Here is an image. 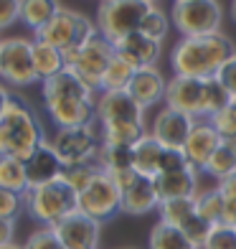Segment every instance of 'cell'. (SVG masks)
Instances as JSON below:
<instances>
[{
  "instance_id": "27",
  "label": "cell",
  "mask_w": 236,
  "mask_h": 249,
  "mask_svg": "<svg viewBox=\"0 0 236 249\" xmlns=\"http://www.w3.org/2000/svg\"><path fill=\"white\" fill-rule=\"evenodd\" d=\"M148 249H193V244L185 239V234L178 229V226H170V224H165V221H157L152 229H150Z\"/></svg>"
},
{
  "instance_id": "9",
  "label": "cell",
  "mask_w": 236,
  "mask_h": 249,
  "mask_svg": "<svg viewBox=\"0 0 236 249\" xmlns=\"http://www.w3.org/2000/svg\"><path fill=\"white\" fill-rule=\"evenodd\" d=\"M170 20L183 36H211L221 31L223 10L219 0H188L173 3Z\"/></svg>"
},
{
  "instance_id": "35",
  "label": "cell",
  "mask_w": 236,
  "mask_h": 249,
  "mask_svg": "<svg viewBox=\"0 0 236 249\" xmlns=\"http://www.w3.org/2000/svg\"><path fill=\"white\" fill-rule=\"evenodd\" d=\"M203 89H206V115L208 117H213L216 112L226 109L231 105V94L221 87V82H219L216 76L203 79Z\"/></svg>"
},
{
  "instance_id": "51",
  "label": "cell",
  "mask_w": 236,
  "mask_h": 249,
  "mask_svg": "<svg viewBox=\"0 0 236 249\" xmlns=\"http://www.w3.org/2000/svg\"><path fill=\"white\" fill-rule=\"evenodd\" d=\"M145 3H150V5H155V3H157V0H145Z\"/></svg>"
},
{
  "instance_id": "39",
  "label": "cell",
  "mask_w": 236,
  "mask_h": 249,
  "mask_svg": "<svg viewBox=\"0 0 236 249\" xmlns=\"http://www.w3.org/2000/svg\"><path fill=\"white\" fill-rule=\"evenodd\" d=\"M20 211H26L23 196L13 194V191H8V188H0V219L16 221Z\"/></svg>"
},
{
  "instance_id": "32",
  "label": "cell",
  "mask_w": 236,
  "mask_h": 249,
  "mask_svg": "<svg viewBox=\"0 0 236 249\" xmlns=\"http://www.w3.org/2000/svg\"><path fill=\"white\" fill-rule=\"evenodd\" d=\"M170 16L165 13L163 8H157V5H150V10L145 13V18H142V23H140V33L142 36H148V38H152V41H157V43H163L165 38H168V33H170Z\"/></svg>"
},
{
  "instance_id": "50",
  "label": "cell",
  "mask_w": 236,
  "mask_h": 249,
  "mask_svg": "<svg viewBox=\"0 0 236 249\" xmlns=\"http://www.w3.org/2000/svg\"><path fill=\"white\" fill-rule=\"evenodd\" d=\"M231 109H234V112H236V97H234V99H231Z\"/></svg>"
},
{
  "instance_id": "38",
  "label": "cell",
  "mask_w": 236,
  "mask_h": 249,
  "mask_svg": "<svg viewBox=\"0 0 236 249\" xmlns=\"http://www.w3.org/2000/svg\"><path fill=\"white\" fill-rule=\"evenodd\" d=\"M23 249H64V244L59 242V236L51 226H41V229L28 234Z\"/></svg>"
},
{
  "instance_id": "46",
  "label": "cell",
  "mask_w": 236,
  "mask_h": 249,
  "mask_svg": "<svg viewBox=\"0 0 236 249\" xmlns=\"http://www.w3.org/2000/svg\"><path fill=\"white\" fill-rule=\"evenodd\" d=\"M223 224H229L236 229V198L226 201V209H223Z\"/></svg>"
},
{
  "instance_id": "14",
  "label": "cell",
  "mask_w": 236,
  "mask_h": 249,
  "mask_svg": "<svg viewBox=\"0 0 236 249\" xmlns=\"http://www.w3.org/2000/svg\"><path fill=\"white\" fill-rule=\"evenodd\" d=\"M196 120L183 115L178 109H170V107H163L160 112L155 115L152 124H150V135L163 145V148H175V150H183V145L188 140L190 130H193Z\"/></svg>"
},
{
  "instance_id": "24",
  "label": "cell",
  "mask_w": 236,
  "mask_h": 249,
  "mask_svg": "<svg viewBox=\"0 0 236 249\" xmlns=\"http://www.w3.org/2000/svg\"><path fill=\"white\" fill-rule=\"evenodd\" d=\"M148 135L145 122H109L99 124V140L107 145H122V148H132L140 138Z\"/></svg>"
},
{
  "instance_id": "13",
  "label": "cell",
  "mask_w": 236,
  "mask_h": 249,
  "mask_svg": "<svg viewBox=\"0 0 236 249\" xmlns=\"http://www.w3.org/2000/svg\"><path fill=\"white\" fill-rule=\"evenodd\" d=\"M53 231L59 236V242L64 244V249H97L102 224L89 219L82 211H74L64 221L56 224Z\"/></svg>"
},
{
  "instance_id": "1",
  "label": "cell",
  "mask_w": 236,
  "mask_h": 249,
  "mask_svg": "<svg viewBox=\"0 0 236 249\" xmlns=\"http://www.w3.org/2000/svg\"><path fill=\"white\" fill-rule=\"evenodd\" d=\"M41 97H43V107H46L51 122L56 124V130L94 124L97 120L94 92L69 69L41 82Z\"/></svg>"
},
{
  "instance_id": "28",
  "label": "cell",
  "mask_w": 236,
  "mask_h": 249,
  "mask_svg": "<svg viewBox=\"0 0 236 249\" xmlns=\"http://www.w3.org/2000/svg\"><path fill=\"white\" fill-rule=\"evenodd\" d=\"M223 209H226V198H223V194L219 191V186L196 194V213L203 216L206 221H211L213 226L223 221Z\"/></svg>"
},
{
  "instance_id": "3",
  "label": "cell",
  "mask_w": 236,
  "mask_h": 249,
  "mask_svg": "<svg viewBox=\"0 0 236 249\" xmlns=\"http://www.w3.org/2000/svg\"><path fill=\"white\" fill-rule=\"evenodd\" d=\"M46 140V130L33 107L20 94H13L0 115V155L28 160Z\"/></svg>"
},
{
  "instance_id": "36",
  "label": "cell",
  "mask_w": 236,
  "mask_h": 249,
  "mask_svg": "<svg viewBox=\"0 0 236 249\" xmlns=\"http://www.w3.org/2000/svg\"><path fill=\"white\" fill-rule=\"evenodd\" d=\"M211 229H213V224L206 221L203 216H198V213H193V216H190V219L181 226V231L185 234V239L193 244V249H203Z\"/></svg>"
},
{
  "instance_id": "17",
  "label": "cell",
  "mask_w": 236,
  "mask_h": 249,
  "mask_svg": "<svg viewBox=\"0 0 236 249\" xmlns=\"http://www.w3.org/2000/svg\"><path fill=\"white\" fill-rule=\"evenodd\" d=\"M165 89H168V79L163 76V71L157 66H145V69L135 71V76L130 79L125 92L142 109H150L157 102H165Z\"/></svg>"
},
{
  "instance_id": "15",
  "label": "cell",
  "mask_w": 236,
  "mask_h": 249,
  "mask_svg": "<svg viewBox=\"0 0 236 249\" xmlns=\"http://www.w3.org/2000/svg\"><path fill=\"white\" fill-rule=\"evenodd\" d=\"M221 145V138L216 127L211 124V120H196L193 130H190L188 140L183 145V155L190 168H196L198 173H203L206 163L211 160V155L216 153V148Z\"/></svg>"
},
{
  "instance_id": "41",
  "label": "cell",
  "mask_w": 236,
  "mask_h": 249,
  "mask_svg": "<svg viewBox=\"0 0 236 249\" xmlns=\"http://www.w3.org/2000/svg\"><path fill=\"white\" fill-rule=\"evenodd\" d=\"M188 160H185V155L183 150H175V148H165L163 150V158H160V173H175V171H185ZM157 173V176H160Z\"/></svg>"
},
{
  "instance_id": "22",
  "label": "cell",
  "mask_w": 236,
  "mask_h": 249,
  "mask_svg": "<svg viewBox=\"0 0 236 249\" xmlns=\"http://www.w3.org/2000/svg\"><path fill=\"white\" fill-rule=\"evenodd\" d=\"M163 145L157 142L152 135L148 132L145 138H140L132 145V168L137 176L145 178H155L160 173V158H163Z\"/></svg>"
},
{
  "instance_id": "11",
  "label": "cell",
  "mask_w": 236,
  "mask_h": 249,
  "mask_svg": "<svg viewBox=\"0 0 236 249\" xmlns=\"http://www.w3.org/2000/svg\"><path fill=\"white\" fill-rule=\"evenodd\" d=\"M76 211H82L89 219L104 224L115 216V213H122V191L115 186V180H112L104 171H99L92 183L79 194Z\"/></svg>"
},
{
  "instance_id": "34",
  "label": "cell",
  "mask_w": 236,
  "mask_h": 249,
  "mask_svg": "<svg viewBox=\"0 0 236 249\" xmlns=\"http://www.w3.org/2000/svg\"><path fill=\"white\" fill-rule=\"evenodd\" d=\"M99 173V165L97 160L94 163H79V165H66L64 171H61V180L66 186H71L76 191V196L82 194V191L92 183L94 176Z\"/></svg>"
},
{
  "instance_id": "10",
  "label": "cell",
  "mask_w": 236,
  "mask_h": 249,
  "mask_svg": "<svg viewBox=\"0 0 236 249\" xmlns=\"http://www.w3.org/2000/svg\"><path fill=\"white\" fill-rule=\"evenodd\" d=\"M99 132L94 124H82V127H61L53 132L51 148L59 155L61 165H79V163H94L99 153Z\"/></svg>"
},
{
  "instance_id": "4",
  "label": "cell",
  "mask_w": 236,
  "mask_h": 249,
  "mask_svg": "<svg viewBox=\"0 0 236 249\" xmlns=\"http://www.w3.org/2000/svg\"><path fill=\"white\" fill-rule=\"evenodd\" d=\"M76 191L71 186H66L61 178L43 183L36 188H28L23 194V203H26V213L41 226H53L64 221L69 213L76 211Z\"/></svg>"
},
{
  "instance_id": "12",
  "label": "cell",
  "mask_w": 236,
  "mask_h": 249,
  "mask_svg": "<svg viewBox=\"0 0 236 249\" xmlns=\"http://www.w3.org/2000/svg\"><path fill=\"white\" fill-rule=\"evenodd\" d=\"M165 107L178 109L193 120H208L203 79L173 74V79H168V89H165Z\"/></svg>"
},
{
  "instance_id": "49",
  "label": "cell",
  "mask_w": 236,
  "mask_h": 249,
  "mask_svg": "<svg viewBox=\"0 0 236 249\" xmlns=\"http://www.w3.org/2000/svg\"><path fill=\"white\" fill-rule=\"evenodd\" d=\"M0 249H23V244H16V242H13V244H8V247H0Z\"/></svg>"
},
{
  "instance_id": "47",
  "label": "cell",
  "mask_w": 236,
  "mask_h": 249,
  "mask_svg": "<svg viewBox=\"0 0 236 249\" xmlns=\"http://www.w3.org/2000/svg\"><path fill=\"white\" fill-rule=\"evenodd\" d=\"M10 97H13V92H10V87H5L3 82H0V115L5 112V107H8Z\"/></svg>"
},
{
  "instance_id": "21",
  "label": "cell",
  "mask_w": 236,
  "mask_h": 249,
  "mask_svg": "<svg viewBox=\"0 0 236 249\" xmlns=\"http://www.w3.org/2000/svg\"><path fill=\"white\" fill-rule=\"evenodd\" d=\"M160 206V196L155 191L152 178L137 176V180L122 191V213H130V216H145V213L155 211Z\"/></svg>"
},
{
  "instance_id": "6",
  "label": "cell",
  "mask_w": 236,
  "mask_h": 249,
  "mask_svg": "<svg viewBox=\"0 0 236 249\" xmlns=\"http://www.w3.org/2000/svg\"><path fill=\"white\" fill-rule=\"evenodd\" d=\"M97 23L89 16L79 13V10H71V8H59L46 26L41 31H36L33 36L38 41H46L51 43L53 49L59 51H71V49H79L84 46L89 38L97 36Z\"/></svg>"
},
{
  "instance_id": "26",
  "label": "cell",
  "mask_w": 236,
  "mask_h": 249,
  "mask_svg": "<svg viewBox=\"0 0 236 249\" xmlns=\"http://www.w3.org/2000/svg\"><path fill=\"white\" fill-rule=\"evenodd\" d=\"M0 188H8L13 194L23 196L28 191V176H26V160L10 155H0Z\"/></svg>"
},
{
  "instance_id": "29",
  "label": "cell",
  "mask_w": 236,
  "mask_h": 249,
  "mask_svg": "<svg viewBox=\"0 0 236 249\" xmlns=\"http://www.w3.org/2000/svg\"><path fill=\"white\" fill-rule=\"evenodd\" d=\"M135 71L137 69H135L132 64H127L115 51V56H112V61H109L107 71H104V79H102V92H125L130 79L135 76Z\"/></svg>"
},
{
  "instance_id": "52",
  "label": "cell",
  "mask_w": 236,
  "mask_h": 249,
  "mask_svg": "<svg viewBox=\"0 0 236 249\" xmlns=\"http://www.w3.org/2000/svg\"><path fill=\"white\" fill-rule=\"evenodd\" d=\"M173 3H188V0H173Z\"/></svg>"
},
{
  "instance_id": "31",
  "label": "cell",
  "mask_w": 236,
  "mask_h": 249,
  "mask_svg": "<svg viewBox=\"0 0 236 249\" xmlns=\"http://www.w3.org/2000/svg\"><path fill=\"white\" fill-rule=\"evenodd\" d=\"M157 213H160V221L170 224V226H181L196 213V196L190 198H170V201H160L157 206Z\"/></svg>"
},
{
  "instance_id": "33",
  "label": "cell",
  "mask_w": 236,
  "mask_h": 249,
  "mask_svg": "<svg viewBox=\"0 0 236 249\" xmlns=\"http://www.w3.org/2000/svg\"><path fill=\"white\" fill-rule=\"evenodd\" d=\"M203 173H208L213 180H216V183H219V180H223V178H229L231 173H236V153L221 142L219 148H216V153L211 155V160L206 163Z\"/></svg>"
},
{
  "instance_id": "20",
  "label": "cell",
  "mask_w": 236,
  "mask_h": 249,
  "mask_svg": "<svg viewBox=\"0 0 236 249\" xmlns=\"http://www.w3.org/2000/svg\"><path fill=\"white\" fill-rule=\"evenodd\" d=\"M152 183L160 201L190 198L198 194V171L196 168H185V171H175V173H160L152 178Z\"/></svg>"
},
{
  "instance_id": "37",
  "label": "cell",
  "mask_w": 236,
  "mask_h": 249,
  "mask_svg": "<svg viewBox=\"0 0 236 249\" xmlns=\"http://www.w3.org/2000/svg\"><path fill=\"white\" fill-rule=\"evenodd\" d=\"M203 249H236V229L229 224H216L208 234Z\"/></svg>"
},
{
  "instance_id": "42",
  "label": "cell",
  "mask_w": 236,
  "mask_h": 249,
  "mask_svg": "<svg viewBox=\"0 0 236 249\" xmlns=\"http://www.w3.org/2000/svg\"><path fill=\"white\" fill-rule=\"evenodd\" d=\"M216 79L221 82V87L226 89V92L231 94V99L236 97V53L231 56V59L226 61L219 69V74H216Z\"/></svg>"
},
{
  "instance_id": "5",
  "label": "cell",
  "mask_w": 236,
  "mask_h": 249,
  "mask_svg": "<svg viewBox=\"0 0 236 249\" xmlns=\"http://www.w3.org/2000/svg\"><path fill=\"white\" fill-rule=\"evenodd\" d=\"M148 10H150V3H145V0H99L94 23H97L99 36L115 46L125 36L140 28Z\"/></svg>"
},
{
  "instance_id": "16",
  "label": "cell",
  "mask_w": 236,
  "mask_h": 249,
  "mask_svg": "<svg viewBox=\"0 0 236 249\" xmlns=\"http://www.w3.org/2000/svg\"><path fill=\"white\" fill-rule=\"evenodd\" d=\"M97 122H145V109L127 92H102L97 97Z\"/></svg>"
},
{
  "instance_id": "19",
  "label": "cell",
  "mask_w": 236,
  "mask_h": 249,
  "mask_svg": "<svg viewBox=\"0 0 236 249\" xmlns=\"http://www.w3.org/2000/svg\"><path fill=\"white\" fill-rule=\"evenodd\" d=\"M64 165L59 160V155L53 153L51 140H46L41 148L33 153L26 160V176H28V188H36L43 183H51V180L61 178Z\"/></svg>"
},
{
  "instance_id": "7",
  "label": "cell",
  "mask_w": 236,
  "mask_h": 249,
  "mask_svg": "<svg viewBox=\"0 0 236 249\" xmlns=\"http://www.w3.org/2000/svg\"><path fill=\"white\" fill-rule=\"evenodd\" d=\"M112 56H115V46L97 33L84 46L64 51V61H66V69L74 71L92 92H102V79Z\"/></svg>"
},
{
  "instance_id": "44",
  "label": "cell",
  "mask_w": 236,
  "mask_h": 249,
  "mask_svg": "<svg viewBox=\"0 0 236 249\" xmlns=\"http://www.w3.org/2000/svg\"><path fill=\"white\" fill-rule=\"evenodd\" d=\"M13 234H16V221L0 219V247L13 244Z\"/></svg>"
},
{
  "instance_id": "48",
  "label": "cell",
  "mask_w": 236,
  "mask_h": 249,
  "mask_svg": "<svg viewBox=\"0 0 236 249\" xmlns=\"http://www.w3.org/2000/svg\"><path fill=\"white\" fill-rule=\"evenodd\" d=\"M229 10H231V18H234V23H236V0H231V8Z\"/></svg>"
},
{
  "instance_id": "45",
  "label": "cell",
  "mask_w": 236,
  "mask_h": 249,
  "mask_svg": "<svg viewBox=\"0 0 236 249\" xmlns=\"http://www.w3.org/2000/svg\"><path fill=\"white\" fill-rule=\"evenodd\" d=\"M219 191L223 194V198L226 201H231V198H236V173H231L229 178H223V180H219Z\"/></svg>"
},
{
  "instance_id": "40",
  "label": "cell",
  "mask_w": 236,
  "mask_h": 249,
  "mask_svg": "<svg viewBox=\"0 0 236 249\" xmlns=\"http://www.w3.org/2000/svg\"><path fill=\"white\" fill-rule=\"evenodd\" d=\"M208 120H211L213 127H216V132H219L221 140H226V138H231V135H236V112L231 109V105H229L226 109L216 112V115L208 117Z\"/></svg>"
},
{
  "instance_id": "2",
  "label": "cell",
  "mask_w": 236,
  "mask_h": 249,
  "mask_svg": "<svg viewBox=\"0 0 236 249\" xmlns=\"http://www.w3.org/2000/svg\"><path fill=\"white\" fill-rule=\"evenodd\" d=\"M234 53V41L221 31L211 36H183L170 51V66L175 76L208 79L216 76Z\"/></svg>"
},
{
  "instance_id": "8",
  "label": "cell",
  "mask_w": 236,
  "mask_h": 249,
  "mask_svg": "<svg viewBox=\"0 0 236 249\" xmlns=\"http://www.w3.org/2000/svg\"><path fill=\"white\" fill-rule=\"evenodd\" d=\"M0 82L5 87L26 89L41 82L36 69H33L31 56V41L28 38H3L0 41Z\"/></svg>"
},
{
  "instance_id": "43",
  "label": "cell",
  "mask_w": 236,
  "mask_h": 249,
  "mask_svg": "<svg viewBox=\"0 0 236 249\" xmlns=\"http://www.w3.org/2000/svg\"><path fill=\"white\" fill-rule=\"evenodd\" d=\"M20 20V0H0V31Z\"/></svg>"
},
{
  "instance_id": "18",
  "label": "cell",
  "mask_w": 236,
  "mask_h": 249,
  "mask_svg": "<svg viewBox=\"0 0 236 249\" xmlns=\"http://www.w3.org/2000/svg\"><path fill=\"white\" fill-rule=\"evenodd\" d=\"M115 51L127 64H132L135 69H145V66H157V59L163 53V43H157L148 36H142L140 31H135L122 38L119 43H115Z\"/></svg>"
},
{
  "instance_id": "25",
  "label": "cell",
  "mask_w": 236,
  "mask_h": 249,
  "mask_svg": "<svg viewBox=\"0 0 236 249\" xmlns=\"http://www.w3.org/2000/svg\"><path fill=\"white\" fill-rule=\"evenodd\" d=\"M59 0H20V23L36 33L59 13Z\"/></svg>"
},
{
  "instance_id": "23",
  "label": "cell",
  "mask_w": 236,
  "mask_h": 249,
  "mask_svg": "<svg viewBox=\"0 0 236 249\" xmlns=\"http://www.w3.org/2000/svg\"><path fill=\"white\" fill-rule=\"evenodd\" d=\"M31 56H33V69H36V74H38L41 82H46V79L61 74V71L66 69L64 51L53 49L51 43H46V41L33 38V41H31Z\"/></svg>"
},
{
  "instance_id": "30",
  "label": "cell",
  "mask_w": 236,
  "mask_h": 249,
  "mask_svg": "<svg viewBox=\"0 0 236 249\" xmlns=\"http://www.w3.org/2000/svg\"><path fill=\"white\" fill-rule=\"evenodd\" d=\"M97 165L104 173H117V171H127L132 168V148H122V145H99L97 153Z\"/></svg>"
}]
</instances>
